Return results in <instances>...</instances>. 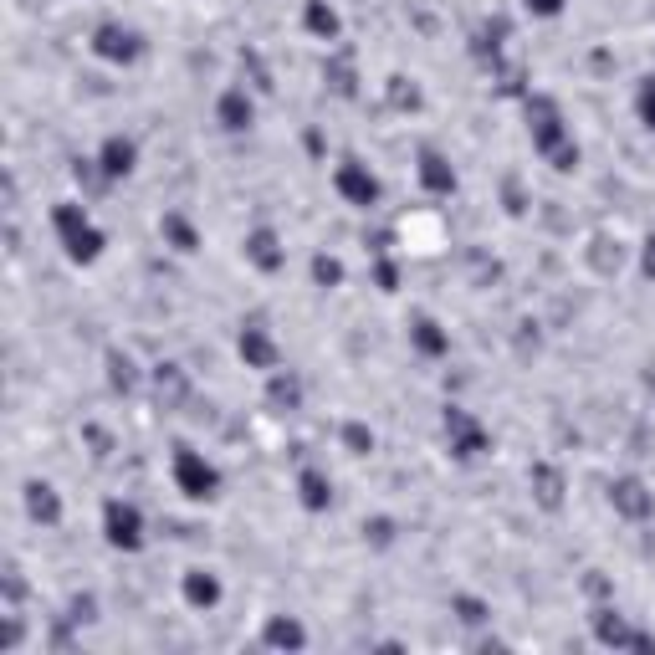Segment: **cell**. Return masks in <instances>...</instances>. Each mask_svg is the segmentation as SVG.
Here are the masks:
<instances>
[{"label":"cell","mask_w":655,"mask_h":655,"mask_svg":"<svg viewBox=\"0 0 655 655\" xmlns=\"http://www.w3.org/2000/svg\"><path fill=\"white\" fill-rule=\"evenodd\" d=\"M528 128H533V149L543 159H553V169H574L579 164V144L563 128V113L553 98H528Z\"/></svg>","instance_id":"1"},{"label":"cell","mask_w":655,"mask_h":655,"mask_svg":"<svg viewBox=\"0 0 655 655\" xmlns=\"http://www.w3.org/2000/svg\"><path fill=\"white\" fill-rule=\"evenodd\" d=\"M52 226H57V236H62V246H67V256L72 261H98L103 256V231L93 226V215H87L82 205H72V200H62L57 210H52Z\"/></svg>","instance_id":"2"},{"label":"cell","mask_w":655,"mask_h":655,"mask_svg":"<svg viewBox=\"0 0 655 655\" xmlns=\"http://www.w3.org/2000/svg\"><path fill=\"white\" fill-rule=\"evenodd\" d=\"M174 482H180V492H185V497L205 502V497L221 492V471H215L200 451H180V456H174Z\"/></svg>","instance_id":"3"},{"label":"cell","mask_w":655,"mask_h":655,"mask_svg":"<svg viewBox=\"0 0 655 655\" xmlns=\"http://www.w3.org/2000/svg\"><path fill=\"white\" fill-rule=\"evenodd\" d=\"M103 533H108V543L113 548H123V553H134V548H144V512L134 507V502H108L103 507Z\"/></svg>","instance_id":"4"},{"label":"cell","mask_w":655,"mask_h":655,"mask_svg":"<svg viewBox=\"0 0 655 655\" xmlns=\"http://www.w3.org/2000/svg\"><path fill=\"white\" fill-rule=\"evenodd\" d=\"M93 52H98L103 62H118V67H128V62H139V57H144V36H139L134 26L103 21V26L93 31Z\"/></svg>","instance_id":"5"},{"label":"cell","mask_w":655,"mask_h":655,"mask_svg":"<svg viewBox=\"0 0 655 655\" xmlns=\"http://www.w3.org/2000/svg\"><path fill=\"white\" fill-rule=\"evenodd\" d=\"M446 441H451V451H456L461 461H471V456L487 451V430L476 425L461 405H451V410H446Z\"/></svg>","instance_id":"6"},{"label":"cell","mask_w":655,"mask_h":655,"mask_svg":"<svg viewBox=\"0 0 655 655\" xmlns=\"http://www.w3.org/2000/svg\"><path fill=\"white\" fill-rule=\"evenodd\" d=\"M338 195H343L348 205H374V200H379V180H374L359 159H348V164H338Z\"/></svg>","instance_id":"7"},{"label":"cell","mask_w":655,"mask_h":655,"mask_svg":"<svg viewBox=\"0 0 655 655\" xmlns=\"http://www.w3.org/2000/svg\"><path fill=\"white\" fill-rule=\"evenodd\" d=\"M609 502H615V512H625V517H635V522H640V517H650V507H655V502H650V492L635 482V476H620V482L609 487Z\"/></svg>","instance_id":"8"},{"label":"cell","mask_w":655,"mask_h":655,"mask_svg":"<svg viewBox=\"0 0 655 655\" xmlns=\"http://www.w3.org/2000/svg\"><path fill=\"white\" fill-rule=\"evenodd\" d=\"M241 359L251 369H277V343L267 338V328H261V323L241 328Z\"/></svg>","instance_id":"9"},{"label":"cell","mask_w":655,"mask_h":655,"mask_svg":"<svg viewBox=\"0 0 655 655\" xmlns=\"http://www.w3.org/2000/svg\"><path fill=\"white\" fill-rule=\"evenodd\" d=\"M134 159H139L134 139H118V134L98 149V169L108 174V180H123V174H134Z\"/></svg>","instance_id":"10"},{"label":"cell","mask_w":655,"mask_h":655,"mask_svg":"<svg viewBox=\"0 0 655 655\" xmlns=\"http://www.w3.org/2000/svg\"><path fill=\"white\" fill-rule=\"evenodd\" d=\"M246 256L256 261L261 272H277L282 261H287V251H282L277 231H267V226H261V231H251V236H246Z\"/></svg>","instance_id":"11"},{"label":"cell","mask_w":655,"mask_h":655,"mask_svg":"<svg viewBox=\"0 0 655 655\" xmlns=\"http://www.w3.org/2000/svg\"><path fill=\"white\" fill-rule=\"evenodd\" d=\"M26 512L41 522V528H57V522H62V502H57V492L47 482H31L26 487Z\"/></svg>","instance_id":"12"},{"label":"cell","mask_w":655,"mask_h":655,"mask_svg":"<svg viewBox=\"0 0 655 655\" xmlns=\"http://www.w3.org/2000/svg\"><path fill=\"white\" fill-rule=\"evenodd\" d=\"M420 180H425V190L430 195H451L456 190V174H451V164L435 154V149H425L420 154Z\"/></svg>","instance_id":"13"},{"label":"cell","mask_w":655,"mask_h":655,"mask_svg":"<svg viewBox=\"0 0 655 655\" xmlns=\"http://www.w3.org/2000/svg\"><path fill=\"white\" fill-rule=\"evenodd\" d=\"M185 604L215 609V604H221V579L205 574V569H190V574H185Z\"/></svg>","instance_id":"14"},{"label":"cell","mask_w":655,"mask_h":655,"mask_svg":"<svg viewBox=\"0 0 655 655\" xmlns=\"http://www.w3.org/2000/svg\"><path fill=\"white\" fill-rule=\"evenodd\" d=\"M215 118H221V128H231V134H241V128L251 123V98L241 93V87H231V93L221 98V108H215Z\"/></svg>","instance_id":"15"},{"label":"cell","mask_w":655,"mask_h":655,"mask_svg":"<svg viewBox=\"0 0 655 655\" xmlns=\"http://www.w3.org/2000/svg\"><path fill=\"white\" fill-rule=\"evenodd\" d=\"M410 338H415V348H420V354H430V359H441L446 348H451V338L441 333V323H435V318H415Z\"/></svg>","instance_id":"16"},{"label":"cell","mask_w":655,"mask_h":655,"mask_svg":"<svg viewBox=\"0 0 655 655\" xmlns=\"http://www.w3.org/2000/svg\"><path fill=\"white\" fill-rule=\"evenodd\" d=\"M302 507H308V512H323L328 507V497H333V487H328V476L323 471H302Z\"/></svg>","instance_id":"17"},{"label":"cell","mask_w":655,"mask_h":655,"mask_svg":"<svg viewBox=\"0 0 655 655\" xmlns=\"http://www.w3.org/2000/svg\"><path fill=\"white\" fill-rule=\"evenodd\" d=\"M308 31H313V36H323V41H333V36H338V11L328 6V0H308Z\"/></svg>","instance_id":"18"},{"label":"cell","mask_w":655,"mask_h":655,"mask_svg":"<svg viewBox=\"0 0 655 655\" xmlns=\"http://www.w3.org/2000/svg\"><path fill=\"white\" fill-rule=\"evenodd\" d=\"M599 640H604V645H650V640H645V635H635L620 615H615V620L599 615Z\"/></svg>","instance_id":"19"},{"label":"cell","mask_w":655,"mask_h":655,"mask_svg":"<svg viewBox=\"0 0 655 655\" xmlns=\"http://www.w3.org/2000/svg\"><path fill=\"white\" fill-rule=\"evenodd\" d=\"M267 645H277V650H282V645L297 650V645H308V635H302L297 620H272V625H267Z\"/></svg>","instance_id":"20"},{"label":"cell","mask_w":655,"mask_h":655,"mask_svg":"<svg viewBox=\"0 0 655 655\" xmlns=\"http://www.w3.org/2000/svg\"><path fill=\"white\" fill-rule=\"evenodd\" d=\"M164 236L174 241V251H195V246H200V241H195V226L180 221V215H164Z\"/></svg>","instance_id":"21"},{"label":"cell","mask_w":655,"mask_h":655,"mask_svg":"<svg viewBox=\"0 0 655 655\" xmlns=\"http://www.w3.org/2000/svg\"><path fill=\"white\" fill-rule=\"evenodd\" d=\"M533 487H538V502H543V507H558V497H563L558 487H563V482H558L553 466H538V471H533Z\"/></svg>","instance_id":"22"},{"label":"cell","mask_w":655,"mask_h":655,"mask_svg":"<svg viewBox=\"0 0 655 655\" xmlns=\"http://www.w3.org/2000/svg\"><path fill=\"white\" fill-rule=\"evenodd\" d=\"M313 277H318L323 287H338V282H343V267H338L333 256H318V261H313Z\"/></svg>","instance_id":"23"},{"label":"cell","mask_w":655,"mask_h":655,"mask_svg":"<svg viewBox=\"0 0 655 655\" xmlns=\"http://www.w3.org/2000/svg\"><path fill=\"white\" fill-rule=\"evenodd\" d=\"M640 118L655 128V77H645V87H640Z\"/></svg>","instance_id":"24"},{"label":"cell","mask_w":655,"mask_h":655,"mask_svg":"<svg viewBox=\"0 0 655 655\" xmlns=\"http://www.w3.org/2000/svg\"><path fill=\"white\" fill-rule=\"evenodd\" d=\"M297 395H302L297 379H277V384H272V400H277V405H297Z\"/></svg>","instance_id":"25"},{"label":"cell","mask_w":655,"mask_h":655,"mask_svg":"<svg viewBox=\"0 0 655 655\" xmlns=\"http://www.w3.org/2000/svg\"><path fill=\"white\" fill-rule=\"evenodd\" d=\"M113 384H118V389H134V364L118 359V354H113Z\"/></svg>","instance_id":"26"},{"label":"cell","mask_w":655,"mask_h":655,"mask_svg":"<svg viewBox=\"0 0 655 655\" xmlns=\"http://www.w3.org/2000/svg\"><path fill=\"white\" fill-rule=\"evenodd\" d=\"M456 609H461V620H466V625H482V620H487V609L476 604V599H456Z\"/></svg>","instance_id":"27"},{"label":"cell","mask_w":655,"mask_h":655,"mask_svg":"<svg viewBox=\"0 0 655 655\" xmlns=\"http://www.w3.org/2000/svg\"><path fill=\"white\" fill-rule=\"evenodd\" d=\"M348 446H354V451H369V446H374V435H369L364 425H348Z\"/></svg>","instance_id":"28"},{"label":"cell","mask_w":655,"mask_h":655,"mask_svg":"<svg viewBox=\"0 0 655 655\" xmlns=\"http://www.w3.org/2000/svg\"><path fill=\"white\" fill-rule=\"evenodd\" d=\"M522 6H528L533 16H558V11H563V0H522Z\"/></svg>","instance_id":"29"},{"label":"cell","mask_w":655,"mask_h":655,"mask_svg":"<svg viewBox=\"0 0 655 655\" xmlns=\"http://www.w3.org/2000/svg\"><path fill=\"white\" fill-rule=\"evenodd\" d=\"M395 103H400V108H415V103H420V93H415V87H405V82L395 77Z\"/></svg>","instance_id":"30"},{"label":"cell","mask_w":655,"mask_h":655,"mask_svg":"<svg viewBox=\"0 0 655 655\" xmlns=\"http://www.w3.org/2000/svg\"><path fill=\"white\" fill-rule=\"evenodd\" d=\"M645 272L655 277V241H650V251H645Z\"/></svg>","instance_id":"31"}]
</instances>
